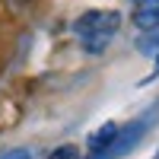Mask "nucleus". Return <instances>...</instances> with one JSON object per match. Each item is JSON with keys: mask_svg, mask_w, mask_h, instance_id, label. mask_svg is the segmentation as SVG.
<instances>
[{"mask_svg": "<svg viewBox=\"0 0 159 159\" xmlns=\"http://www.w3.org/2000/svg\"><path fill=\"white\" fill-rule=\"evenodd\" d=\"M48 159H80V153H76V147H57Z\"/></svg>", "mask_w": 159, "mask_h": 159, "instance_id": "obj_6", "label": "nucleus"}, {"mask_svg": "<svg viewBox=\"0 0 159 159\" xmlns=\"http://www.w3.org/2000/svg\"><path fill=\"white\" fill-rule=\"evenodd\" d=\"M0 159H32V153L29 150H10V153H3Z\"/></svg>", "mask_w": 159, "mask_h": 159, "instance_id": "obj_7", "label": "nucleus"}, {"mask_svg": "<svg viewBox=\"0 0 159 159\" xmlns=\"http://www.w3.org/2000/svg\"><path fill=\"white\" fill-rule=\"evenodd\" d=\"M147 127H150V121H143V118H140V121L124 124L121 130H118V137L108 143V147H105L102 153H92L89 159H121V156H127V153L140 143V137L147 134Z\"/></svg>", "mask_w": 159, "mask_h": 159, "instance_id": "obj_2", "label": "nucleus"}, {"mask_svg": "<svg viewBox=\"0 0 159 159\" xmlns=\"http://www.w3.org/2000/svg\"><path fill=\"white\" fill-rule=\"evenodd\" d=\"M118 29H121V13H115V10H86L73 22V32L80 38H96V35L111 38Z\"/></svg>", "mask_w": 159, "mask_h": 159, "instance_id": "obj_1", "label": "nucleus"}, {"mask_svg": "<svg viewBox=\"0 0 159 159\" xmlns=\"http://www.w3.org/2000/svg\"><path fill=\"white\" fill-rule=\"evenodd\" d=\"M118 130H121V124H115V121L102 124V127L96 130V134L89 137V150H92V153H102V150H105V147H108V143L118 137Z\"/></svg>", "mask_w": 159, "mask_h": 159, "instance_id": "obj_4", "label": "nucleus"}, {"mask_svg": "<svg viewBox=\"0 0 159 159\" xmlns=\"http://www.w3.org/2000/svg\"><path fill=\"white\" fill-rule=\"evenodd\" d=\"M130 19L140 32H156L159 29V0H140Z\"/></svg>", "mask_w": 159, "mask_h": 159, "instance_id": "obj_3", "label": "nucleus"}, {"mask_svg": "<svg viewBox=\"0 0 159 159\" xmlns=\"http://www.w3.org/2000/svg\"><path fill=\"white\" fill-rule=\"evenodd\" d=\"M156 159H159V156H156Z\"/></svg>", "mask_w": 159, "mask_h": 159, "instance_id": "obj_9", "label": "nucleus"}, {"mask_svg": "<svg viewBox=\"0 0 159 159\" xmlns=\"http://www.w3.org/2000/svg\"><path fill=\"white\" fill-rule=\"evenodd\" d=\"M16 3H29V0H16Z\"/></svg>", "mask_w": 159, "mask_h": 159, "instance_id": "obj_8", "label": "nucleus"}, {"mask_svg": "<svg viewBox=\"0 0 159 159\" xmlns=\"http://www.w3.org/2000/svg\"><path fill=\"white\" fill-rule=\"evenodd\" d=\"M137 51H140V54H159V29L140 35L137 38Z\"/></svg>", "mask_w": 159, "mask_h": 159, "instance_id": "obj_5", "label": "nucleus"}]
</instances>
